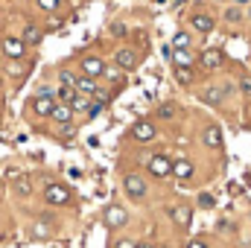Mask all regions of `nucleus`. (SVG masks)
Wrapping results in <instances>:
<instances>
[{
  "label": "nucleus",
  "mask_w": 251,
  "mask_h": 248,
  "mask_svg": "<svg viewBox=\"0 0 251 248\" xmlns=\"http://www.w3.org/2000/svg\"><path fill=\"white\" fill-rule=\"evenodd\" d=\"M131 137L140 140V143H149V140H155V125L149 123V120H140V123H134V128H131Z\"/></svg>",
  "instance_id": "7"
},
{
  "label": "nucleus",
  "mask_w": 251,
  "mask_h": 248,
  "mask_svg": "<svg viewBox=\"0 0 251 248\" xmlns=\"http://www.w3.org/2000/svg\"><path fill=\"white\" fill-rule=\"evenodd\" d=\"M50 117H56V123L67 125V123H70V117H73V111H70L67 105H56V108L50 111Z\"/></svg>",
  "instance_id": "16"
},
{
  "label": "nucleus",
  "mask_w": 251,
  "mask_h": 248,
  "mask_svg": "<svg viewBox=\"0 0 251 248\" xmlns=\"http://www.w3.org/2000/svg\"><path fill=\"white\" fill-rule=\"evenodd\" d=\"M56 94H59V99H62L64 105H67V102H70V99H73V94H76V91H73V88H59V91H56Z\"/></svg>",
  "instance_id": "25"
},
{
  "label": "nucleus",
  "mask_w": 251,
  "mask_h": 248,
  "mask_svg": "<svg viewBox=\"0 0 251 248\" xmlns=\"http://www.w3.org/2000/svg\"><path fill=\"white\" fill-rule=\"evenodd\" d=\"M44 198H47V204H67L70 201V190L62 184H47L44 187Z\"/></svg>",
  "instance_id": "2"
},
{
  "label": "nucleus",
  "mask_w": 251,
  "mask_h": 248,
  "mask_svg": "<svg viewBox=\"0 0 251 248\" xmlns=\"http://www.w3.org/2000/svg\"><path fill=\"white\" fill-rule=\"evenodd\" d=\"M173 114H176V105H173V102H164V105L158 108V117H161V120H170Z\"/></svg>",
  "instance_id": "22"
},
{
  "label": "nucleus",
  "mask_w": 251,
  "mask_h": 248,
  "mask_svg": "<svg viewBox=\"0 0 251 248\" xmlns=\"http://www.w3.org/2000/svg\"><path fill=\"white\" fill-rule=\"evenodd\" d=\"M199 204H201V207H213L216 201H213V196H207V193H201V196H199Z\"/></svg>",
  "instance_id": "27"
},
{
  "label": "nucleus",
  "mask_w": 251,
  "mask_h": 248,
  "mask_svg": "<svg viewBox=\"0 0 251 248\" xmlns=\"http://www.w3.org/2000/svg\"><path fill=\"white\" fill-rule=\"evenodd\" d=\"M240 91L251 97V76H243V79H240Z\"/></svg>",
  "instance_id": "28"
},
{
  "label": "nucleus",
  "mask_w": 251,
  "mask_h": 248,
  "mask_svg": "<svg viewBox=\"0 0 251 248\" xmlns=\"http://www.w3.org/2000/svg\"><path fill=\"white\" fill-rule=\"evenodd\" d=\"M237 3H243V6H246V3H251V0H237Z\"/></svg>",
  "instance_id": "35"
},
{
  "label": "nucleus",
  "mask_w": 251,
  "mask_h": 248,
  "mask_svg": "<svg viewBox=\"0 0 251 248\" xmlns=\"http://www.w3.org/2000/svg\"><path fill=\"white\" fill-rule=\"evenodd\" d=\"M15 190H18V196H29V190H32L29 187V178H18V187Z\"/></svg>",
  "instance_id": "24"
},
{
  "label": "nucleus",
  "mask_w": 251,
  "mask_h": 248,
  "mask_svg": "<svg viewBox=\"0 0 251 248\" xmlns=\"http://www.w3.org/2000/svg\"><path fill=\"white\" fill-rule=\"evenodd\" d=\"M149 173L158 175V178H167V175L173 173V161H170L167 155H152V158H149Z\"/></svg>",
  "instance_id": "3"
},
{
  "label": "nucleus",
  "mask_w": 251,
  "mask_h": 248,
  "mask_svg": "<svg viewBox=\"0 0 251 248\" xmlns=\"http://www.w3.org/2000/svg\"><path fill=\"white\" fill-rule=\"evenodd\" d=\"M204 99H207V102H219V97H216V91H213V88H210V91H204Z\"/></svg>",
  "instance_id": "29"
},
{
  "label": "nucleus",
  "mask_w": 251,
  "mask_h": 248,
  "mask_svg": "<svg viewBox=\"0 0 251 248\" xmlns=\"http://www.w3.org/2000/svg\"><path fill=\"white\" fill-rule=\"evenodd\" d=\"M201 64H204L207 70H216V67L222 64V53H219V50H204V53H201Z\"/></svg>",
  "instance_id": "12"
},
{
  "label": "nucleus",
  "mask_w": 251,
  "mask_h": 248,
  "mask_svg": "<svg viewBox=\"0 0 251 248\" xmlns=\"http://www.w3.org/2000/svg\"><path fill=\"white\" fill-rule=\"evenodd\" d=\"M170 219L176 222V225H181V228H187L190 219H193V210H190L187 204H178V207H170Z\"/></svg>",
  "instance_id": "10"
},
{
  "label": "nucleus",
  "mask_w": 251,
  "mask_h": 248,
  "mask_svg": "<svg viewBox=\"0 0 251 248\" xmlns=\"http://www.w3.org/2000/svg\"><path fill=\"white\" fill-rule=\"evenodd\" d=\"M240 18H243V12H240V9H231V12H228V21H240Z\"/></svg>",
  "instance_id": "31"
},
{
  "label": "nucleus",
  "mask_w": 251,
  "mask_h": 248,
  "mask_svg": "<svg viewBox=\"0 0 251 248\" xmlns=\"http://www.w3.org/2000/svg\"><path fill=\"white\" fill-rule=\"evenodd\" d=\"M114 248H134V243H131V240H117Z\"/></svg>",
  "instance_id": "30"
},
{
  "label": "nucleus",
  "mask_w": 251,
  "mask_h": 248,
  "mask_svg": "<svg viewBox=\"0 0 251 248\" xmlns=\"http://www.w3.org/2000/svg\"><path fill=\"white\" fill-rule=\"evenodd\" d=\"M170 175H176V178H190V175H193V164H190L187 158L173 161V173H170Z\"/></svg>",
  "instance_id": "11"
},
{
  "label": "nucleus",
  "mask_w": 251,
  "mask_h": 248,
  "mask_svg": "<svg viewBox=\"0 0 251 248\" xmlns=\"http://www.w3.org/2000/svg\"><path fill=\"white\" fill-rule=\"evenodd\" d=\"M73 91H76V94H82V97H88V94H94L97 88H94V79H85V76H76V85H73Z\"/></svg>",
  "instance_id": "15"
},
{
  "label": "nucleus",
  "mask_w": 251,
  "mask_h": 248,
  "mask_svg": "<svg viewBox=\"0 0 251 248\" xmlns=\"http://www.w3.org/2000/svg\"><path fill=\"white\" fill-rule=\"evenodd\" d=\"M134 248H155V246H149V243H140V246H134Z\"/></svg>",
  "instance_id": "34"
},
{
  "label": "nucleus",
  "mask_w": 251,
  "mask_h": 248,
  "mask_svg": "<svg viewBox=\"0 0 251 248\" xmlns=\"http://www.w3.org/2000/svg\"><path fill=\"white\" fill-rule=\"evenodd\" d=\"M187 248H207V246H204V243H201V240H193V243H190Z\"/></svg>",
  "instance_id": "33"
},
{
  "label": "nucleus",
  "mask_w": 251,
  "mask_h": 248,
  "mask_svg": "<svg viewBox=\"0 0 251 248\" xmlns=\"http://www.w3.org/2000/svg\"><path fill=\"white\" fill-rule=\"evenodd\" d=\"M176 79H178L181 85H193V73H190L187 67H176Z\"/></svg>",
  "instance_id": "21"
},
{
  "label": "nucleus",
  "mask_w": 251,
  "mask_h": 248,
  "mask_svg": "<svg viewBox=\"0 0 251 248\" xmlns=\"http://www.w3.org/2000/svg\"><path fill=\"white\" fill-rule=\"evenodd\" d=\"M204 143H207V146H210V149H216V146H219V143H222V131H219V128H216V125H210V128H207V131H204Z\"/></svg>",
  "instance_id": "17"
},
{
  "label": "nucleus",
  "mask_w": 251,
  "mask_h": 248,
  "mask_svg": "<svg viewBox=\"0 0 251 248\" xmlns=\"http://www.w3.org/2000/svg\"><path fill=\"white\" fill-rule=\"evenodd\" d=\"M102 73H105V64H102V59L88 56V59L82 62V76H85V79H97V76H102Z\"/></svg>",
  "instance_id": "6"
},
{
  "label": "nucleus",
  "mask_w": 251,
  "mask_h": 248,
  "mask_svg": "<svg viewBox=\"0 0 251 248\" xmlns=\"http://www.w3.org/2000/svg\"><path fill=\"white\" fill-rule=\"evenodd\" d=\"M53 108H56V94H53V91H41V94L32 99V111L41 114V117H50Z\"/></svg>",
  "instance_id": "1"
},
{
  "label": "nucleus",
  "mask_w": 251,
  "mask_h": 248,
  "mask_svg": "<svg viewBox=\"0 0 251 248\" xmlns=\"http://www.w3.org/2000/svg\"><path fill=\"white\" fill-rule=\"evenodd\" d=\"M76 85V76L70 70H62V88H73Z\"/></svg>",
  "instance_id": "26"
},
{
  "label": "nucleus",
  "mask_w": 251,
  "mask_h": 248,
  "mask_svg": "<svg viewBox=\"0 0 251 248\" xmlns=\"http://www.w3.org/2000/svg\"><path fill=\"white\" fill-rule=\"evenodd\" d=\"M0 85H3V82H0Z\"/></svg>",
  "instance_id": "36"
},
{
  "label": "nucleus",
  "mask_w": 251,
  "mask_h": 248,
  "mask_svg": "<svg viewBox=\"0 0 251 248\" xmlns=\"http://www.w3.org/2000/svg\"><path fill=\"white\" fill-rule=\"evenodd\" d=\"M114 62L120 70H131L134 64H137V56H134V50H128V47H120L117 53H114Z\"/></svg>",
  "instance_id": "9"
},
{
  "label": "nucleus",
  "mask_w": 251,
  "mask_h": 248,
  "mask_svg": "<svg viewBox=\"0 0 251 248\" xmlns=\"http://www.w3.org/2000/svg\"><path fill=\"white\" fill-rule=\"evenodd\" d=\"M126 219H128V216H126V210L120 204H111V207L105 210V225H108V228H120V225H126Z\"/></svg>",
  "instance_id": "8"
},
{
  "label": "nucleus",
  "mask_w": 251,
  "mask_h": 248,
  "mask_svg": "<svg viewBox=\"0 0 251 248\" xmlns=\"http://www.w3.org/2000/svg\"><path fill=\"white\" fill-rule=\"evenodd\" d=\"M21 41H24V44H38V41H41V29H38L35 24H26V26H24V38H21Z\"/></svg>",
  "instance_id": "14"
},
{
  "label": "nucleus",
  "mask_w": 251,
  "mask_h": 248,
  "mask_svg": "<svg viewBox=\"0 0 251 248\" xmlns=\"http://www.w3.org/2000/svg\"><path fill=\"white\" fill-rule=\"evenodd\" d=\"M173 62L178 64V67H187L193 64V56H190V50H173Z\"/></svg>",
  "instance_id": "18"
},
{
  "label": "nucleus",
  "mask_w": 251,
  "mask_h": 248,
  "mask_svg": "<svg viewBox=\"0 0 251 248\" xmlns=\"http://www.w3.org/2000/svg\"><path fill=\"white\" fill-rule=\"evenodd\" d=\"M193 26H196V32H210L213 29V18L210 15H193Z\"/></svg>",
  "instance_id": "13"
},
{
  "label": "nucleus",
  "mask_w": 251,
  "mask_h": 248,
  "mask_svg": "<svg viewBox=\"0 0 251 248\" xmlns=\"http://www.w3.org/2000/svg\"><path fill=\"white\" fill-rule=\"evenodd\" d=\"M67 108H70V111H85V108H88V97H82V94H73V99L67 102Z\"/></svg>",
  "instance_id": "19"
},
{
  "label": "nucleus",
  "mask_w": 251,
  "mask_h": 248,
  "mask_svg": "<svg viewBox=\"0 0 251 248\" xmlns=\"http://www.w3.org/2000/svg\"><path fill=\"white\" fill-rule=\"evenodd\" d=\"M3 53H6L9 59H24V53H26V44H24L21 38H12V35H6V38H3Z\"/></svg>",
  "instance_id": "5"
},
{
  "label": "nucleus",
  "mask_w": 251,
  "mask_h": 248,
  "mask_svg": "<svg viewBox=\"0 0 251 248\" xmlns=\"http://www.w3.org/2000/svg\"><path fill=\"white\" fill-rule=\"evenodd\" d=\"M6 178H21V173H18L15 167H9V170H6Z\"/></svg>",
  "instance_id": "32"
},
{
  "label": "nucleus",
  "mask_w": 251,
  "mask_h": 248,
  "mask_svg": "<svg viewBox=\"0 0 251 248\" xmlns=\"http://www.w3.org/2000/svg\"><path fill=\"white\" fill-rule=\"evenodd\" d=\"M187 47H190V35L187 32H178L173 38V50H187Z\"/></svg>",
  "instance_id": "20"
},
{
  "label": "nucleus",
  "mask_w": 251,
  "mask_h": 248,
  "mask_svg": "<svg viewBox=\"0 0 251 248\" xmlns=\"http://www.w3.org/2000/svg\"><path fill=\"white\" fill-rule=\"evenodd\" d=\"M38 3V9H44V12H56L59 6H62V0H35Z\"/></svg>",
  "instance_id": "23"
},
{
  "label": "nucleus",
  "mask_w": 251,
  "mask_h": 248,
  "mask_svg": "<svg viewBox=\"0 0 251 248\" xmlns=\"http://www.w3.org/2000/svg\"><path fill=\"white\" fill-rule=\"evenodd\" d=\"M123 187H126V193H128L131 198H143V196H146V181H143L140 175H134V173L123 178Z\"/></svg>",
  "instance_id": "4"
}]
</instances>
